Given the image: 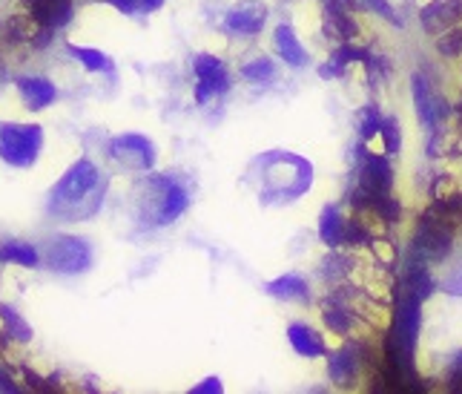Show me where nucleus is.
<instances>
[{
    "instance_id": "58836bf2",
    "label": "nucleus",
    "mask_w": 462,
    "mask_h": 394,
    "mask_svg": "<svg viewBox=\"0 0 462 394\" xmlns=\"http://www.w3.org/2000/svg\"><path fill=\"white\" fill-rule=\"evenodd\" d=\"M0 391H6V394H18L21 386L12 380V374H6L4 369H0Z\"/></svg>"
},
{
    "instance_id": "bb28decb",
    "label": "nucleus",
    "mask_w": 462,
    "mask_h": 394,
    "mask_svg": "<svg viewBox=\"0 0 462 394\" xmlns=\"http://www.w3.org/2000/svg\"><path fill=\"white\" fill-rule=\"evenodd\" d=\"M365 50H359V46H354V41H347V43H339L337 50H333L330 61L337 64L339 70H347L350 64H356V61H365Z\"/></svg>"
},
{
    "instance_id": "37998d69",
    "label": "nucleus",
    "mask_w": 462,
    "mask_h": 394,
    "mask_svg": "<svg viewBox=\"0 0 462 394\" xmlns=\"http://www.w3.org/2000/svg\"><path fill=\"white\" fill-rule=\"evenodd\" d=\"M0 43H6V21H0Z\"/></svg>"
},
{
    "instance_id": "473e14b6",
    "label": "nucleus",
    "mask_w": 462,
    "mask_h": 394,
    "mask_svg": "<svg viewBox=\"0 0 462 394\" xmlns=\"http://www.w3.org/2000/svg\"><path fill=\"white\" fill-rule=\"evenodd\" d=\"M454 193V179L448 176V173H439V176L434 179V187H431V199H445Z\"/></svg>"
},
{
    "instance_id": "6ab92c4d",
    "label": "nucleus",
    "mask_w": 462,
    "mask_h": 394,
    "mask_svg": "<svg viewBox=\"0 0 462 394\" xmlns=\"http://www.w3.org/2000/svg\"><path fill=\"white\" fill-rule=\"evenodd\" d=\"M264 291L273 296V299H284V303H310V288H308V279L299 277V274H282L276 279H270Z\"/></svg>"
},
{
    "instance_id": "e433bc0d",
    "label": "nucleus",
    "mask_w": 462,
    "mask_h": 394,
    "mask_svg": "<svg viewBox=\"0 0 462 394\" xmlns=\"http://www.w3.org/2000/svg\"><path fill=\"white\" fill-rule=\"evenodd\" d=\"M442 288H445V294H451V296H462V267H457L454 274L445 277Z\"/></svg>"
},
{
    "instance_id": "79ce46f5",
    "label": "nucleus",
    "mask_w": 462,
    "mask_h": 394,
    "mask_svg": "<svg viewBox=\"0 0 462 394\" xmlns=\"http://www.w3.org/2000/svg\"><path fill=\"white\" fill-rule=\"evenodd\" d=\"M339 4H342L345 9H350V12H354V9H359V6H362L359 0H339Z\"/></svg>"
},
{
    "instance_id": "4468645a",
    "label": "nucleus",
    "mask_w": 462,
    "mask_h": 394,
    "mask_svg": "<svg viewBox=\"0 0 462 394\" xmlns=\"http://www.w3.org/2000/svg\"><path fill=\"white\" fill-rule=\"evenodd\" d=\"M362 354H365V345H359V342H347V345H342L339 352H333L330 360H328V377H330V383L339 386V389H350V386H354L356 377H359Z\"/></svg>"
},
{
    "instance_id": "20e7f679",
    "label": "nucleus",
    "mask_w": 462,
    "mask_h": 394,
    "mask_svg": "<svg viewBox=\"0 0 462 394\" xmlns=\"http://www.w3.org/2000/svg\"><path fill=\"white\" fill-rule=\"evenodd\" d=\"M41 254H43V265L60 277H81L95 262V250L89 239L75 233H55L52 239L43 245Z\"/></svg>"
},
{
    "instance_id": "39448f33",
    "label": "nucleus",
    "mask_w": 462,
    "mask_h": 394,
    "mask_svg": "<svg viewBox=\"0 0 462 394\" xmlns=\"http://www.w3.org/2000/svg\"><path fill=\"white\" fill-rule=\"evenodd\" d=\"M284 155H288V153H273V155H267V159H264V184H267V193L284 196V202H293L301 193L310 191L313 164L299 155V162L293 164V170L284 173Z\"/></svg>"
},
{
    "instance_id": "c9c22d12",
    "label": "nucleus",
    "mask_w": 462,
    "mask_h": 394,
    "mask_svg": "<svg viewBox=\"0 0 462 394\" xmlns=\"http://www.w3.org/2000/svg\"><path fill=\"white\" fill-rule=\"evenodd\" d=\"M225 391V383H221V377H207L199 386L189 389V394H221Z\"/></svg>"
},
{
    "instance_id": "f257e3e1",
    "label": "nucleus",
    "mask_w": 462,
    "mask_h": 394,
    "mask_svg": "<svg viewBox=\"0 0 462 394\" xmlns=\"http://www.w3.org/2000/svg\"><path fill=\"white\" fill-rule=\"evenodd\" d=\"M106 187L109 179L98 164L89 159H78L52 184L50 196H46V213L63 225L87 222L104 208Z\"/></svg>"
},
{
    "instance_id": "1a4fd4ad",
    "label": "nucleus",
    "mask_w": 462,
    "mask_h": 394,
    "mask_svg": "<svg viewBox=\"0 0 462 394\" xmlns=\"http://www.w3.org/2000/svg\"><path fill=\"white\" fill-rule=\"evenodd\" d=\"M411 89H413V107H417V116L422 121V127L428 133L442 130V124L451 118V107L437 96L431 81L420 72L411 75Z\"/></svg>"
},
{
    "instance_id": "c756f323",
    "label": "nucleus",
    "mask_w": 462,
    "mask_h": 394,
    "mask_svg": "<svg viewBox=\"0 0 462 394\" xmlns=\"http://www.w3.org/2000/svg\"><path fill=\"white\" fill-rule=\"evenodd\" d=\"M359 4H362V9L379 14V18H385L388 23L402 26V18H396V12H393V6L388 4V0H359Z\"/></svg>"
},
{
    "instance_id": "4be33fe9",
    "label": "nucleus",
    "mask_w": 462,
    "mask_h": 394,
    "mask_svg": "<svg viewBox=\"0 0 462 394\" xmlns=\"http://www.w3.org/2000/svg\"><path fill=\"white\" fill-rule=\"evenodd\" d=\"M0 254H4V262L18 265V267H41L43 265V254L32 242L9 239L0 245Z\"/></svg>"
},
{
    "instance_id": "393cba45",
    "label": "nucleus",
    "mask_w": 462,
    "mask_h": 394,
    "mask_svg": "<svg viewBox=\"0 0 462 394\" xmlns=\"http://www.w3.org/2000/svg\"><path fill=\"white\" fill-rule=\"evenodd\" d=\"M382 121H385V118L379 116V109L374 104L365 107L359 113V136H362V141H371L374 136H379L382 133Z\"/></svg>"
},
{
    "instance_id": "423d86ee",
    "label": "nucleus",
    "mask_w": 462,
    "mask_h": 394,
    "mask_svg": "<svg viewBox=\"0 0 462 394\" xmlns=\"http://www.w3.org/2000/svg\"><path fill=\"white\" fill-rule=\"evenodd\" d=\"M451 248H454V225L434 208H428L420 216L417 230H413V250L428 262H442L451 254Z\"/></svg>"
},
{
    "instance_id": "412c9836",
    "label": "nucleus",
    "mask_w": 462,
    "mask_h": 394,
    "mask_svg": "<svg viewBox=\"0 0 462 394\" xmlns=\"http://www.w3.org/2000/svg\"><path fill=\"white\" fill-rule=\"evenodd\" d=\"M345 222L337 204H328L319 216V239H322L328 248H345Z\"/></svg>"
},
{
    "instance_id": "dca6fc26",
    "label": "nucleus",
    "mask_w": 462,
    "mask_h": 394,
    "mask_svg": "<svg viewBox=\"0 0 462 394\" xmlns=\"http://www.w3.org/2000/svg\"><path fill=\"white\" fill-rule=\"evenodd\" d=\"M322 21H325V33L337 43L356 41V35H359V26L354 18H350V9H345L339 0H325Z\"/></svg>"
},
{
    "instance_id": "f704fd0d",
    "label": "nucleus",
    "mask_w": 462,
    "mask_h": 394,
    "mask_svg": "<svg viewBox=\"0 0 462 394\" xmlns=\"http://www.w3.org/2000/svg\"><path fill=\"white\" fill-rule=\"evenodd\" d=\"M101 4L113 6L121 14H130V18H135V14H144V12H141V0H101Z\"/></svg>"
},
{
    "instance_id": "2f4dec72",
    "label": "nucleus",
    "mask_w": 462,
    "mask_h": 394,
    "mask_svg": "<svg viewBox=\"0 0 462 394\" xmlns=\"http://www.w3.org/2000/svg\"><path fill=\"white\" fill-rule=\"evenodd\" d=\"M347 265H350V262H347L345 257H337V254H333L330 259H325V271H322V274H325L328 279H333V282H337V279H342V277H345V274L350 271Z\"/></svg>"
},
{
    "instance_id": "f3484780",
    "label": "nucleus",
    "mask_w": 462,
    "mask_h": 394,
    "mask_svg": "<svg viewBox=\"0 0 462 394\" xmlns=\"http://www.w3.org/2000/svg\"><path fill=\"white\" fill-rule=\"evenodd\" d=\"M273 46H276L279 58H282L288 67H293V70L308 67V61H310V58H308V50L299 43V38H296V33H293V26H291V23H279V26L273 29Z\"/></svg>"
},
{
    "instance_id": "4c0bfd02",
    "label": "nucleus",
    "mask_w": 462,
    "mask_h": 394,
    "mask_svg": "<svg viewBox=\"0 0 462 394\" xmlns=\"http://www.w3.org/2000/svg\"><path fill=\"white\" fill-rule=\"evenodd\" d=\"M448 389L462 391V354L451 362V369H448Z\"/></svg>"
},
{
    "instance_id": "f03ea898",
    "label": "nucleus",
    "mask_w": 462,
    "mask_h": 394,
    "mask_svg": "<svg viewBox=\"0 0 462 394\" xmlns=\"http://www.w3.org/2000/svg\"><path fill=\"white\" fill-rule=\"evenodd\" d=\"M144 199H141V222L152 228H167L175 219H181L189 208V191L181 179L172 173H152L147 182L141 184Z\"/></svg>"
},
{
    "instance_id": "c03bdc74",
    "label": "nucleus",
    "mask_w": 462,
    "mask_h": 394,
    "mask_svg": "<svg viewBox=\"0 0 462 394\" xmlns=\"http://www.w3.org/2000/svg\"><path fill=\"white\" fill-rule=\"evenodd\" d=\"M0 262H4V254H0Z\"/></svg>"
},
{
    "instance_id": "a19ab883",
    "label": "nucleus",
    "mask_w": 462,
    "mask_h": 394,
    "mask_svg": "<svg viewBox=\"0 0 462 394\" xmlns=\"http://www.w3.org/2000/svg\"><path fill=\"white\" fill-rule=\"evenodd\" d=\"M164 6V0H141V12L150 14V12H158Z\"/></svg>"
},
{
    "instance_id": "aec40b11",
    "label": "nucleus",
    "mask_w": 462,
    "mask_h": 394,
    "mask_svg": "<svg viewBox=\"0 0 462 394\" xmlns=\"http://www.w3.org/2000/svg\"><path fill=\"white\" fill-rule=\"evenodd\" d=\"M0 337L6 342H32V325L21 317L18 308H12L6 303H0Z\"/></svg>"
},
{
    "instance_id": "0eeeda50",
    "label": "nucleus",
    "mask_w": 462,
    "mask_h": 394,
    "mask_svg": "<svg viewBox=\"0 0 462 394\" xmlns=\"http://www.w3.org/2000/svg\"><path fill=\"white\" fill-rule=\"evenodd\" d=\"M109 159L118 162L126 170L135 173H152L155 162H158V147L155 141L141 136V133H121L109 141Z\"/></svg>"
},
{
    "instance_id": "7ed1b4c3",
    "label": "nucleus",
    "mask_w": 462,
    "mask_h": 394,
    "mask_svg": "<svg viewBox=\"0 0 462 394\" xmlns=\"http://www.w3.org/2000/svg\"><path fill=\"white\" fill-rule=\"evenodd\" d=\"M46 145L43 127L35 121H0V162L14 170H32Z\"/></svg>"
},
{
    "instance_id": "7c9ffc66",
    "label": "nucleus",
    "mask_w": 462,
    "mask_h": 394,
    "mask_svg": "<svg viewBox=\"0 0 462 394\" xmlns=\"http://www.w3.org/2000/svg\"><path fill=\"white\" fill-rule=\"evenodd\" d=\"M23 380L32 391H43V394H50V391H58V377H41L35 374L32 369H23Z\"/></svg>"
},
{
    "instance_id": "5701e85b",
    "label": "nucleus",
    "mask_w": 462,
    "mask_h": 394,
    "mask_svg": "<svg viewBox=\"0 0 462 394\" xmlns=\"http://www.w3.org/2000/svg\"><path fill=\"white\" fill-rule=\"evenodd\" d=\"M67 50H69V55L78 61V64H81L84 70H89V72H109V75L116 72V61L109 58L106 52H101V50H92V46H78V43H69Z\"/></svg>"
},
{
    "instance_id": "c85d7f7f",
    "label": "nucleus",
    "mask_w": 462,
    "mask_h": 394,
    "mask_svg": "<svg viewBox=\"0 0 462 394\" xmlns=\"http://www.w3.org/2000/svg\"><path fill=\"white\" fill-rule=\"evenodd\" d=\"M437 52L442 58H459L462 55V29H448L437 38Z\"/></svg>"
},
{
    "instance_id": "a18cd8bd",
    "label": "nucleus",
    "mask_w": 462,
    "mask_h": 394,
    "mask_svg": "<svg viewBox=\"0 0 462 394\" xmlns=\"http://www.w3.org/2000/svg\"><path fill=\"white\" fill-rule=\"evenodd\" d=\"M322 4H325V0H322Z\"/></svg>"
},
{
    "instance_id": "ddd939ff",
    "label": "nucleus",
    "mask_w": 462,
    "mask_h": 394,
    "mask_svg": "<svg viewBox=\"0 0 462 394\" xmlns=\"http://www.w3.org/2000/svg\"><path fill=\"white\" fill-rule=\"evenodd\" d=\"M21 6L35 18L38 26L55 29V33L75 21V0H21Z\"/></svg>"
},
{
    "instance_id": "72a5a7b5",
    "label": "nucleus",
    "mask_w": 462,
    "mask_h": 394,
    "mask_svg": "<svg viewBox=\"0 0 462 394\" xmlns=\"http://www.w3.org/2000/svg\"><path fill=\"white\" fill-rule=\"evenodd\" d=\"M55 29H46V26H38L35 29V35H32V41H29V46L32 50H46V46H52L55 43Z\"/></svg>"
},
{
    "instance_id": "9d476101",
    "label": "nucleus",
    "mask_w": 462,
    "mask_h": 394,
    "mask_svg": "<svg viewBox=\"0 0 462 394\" xmlns=\"http://www.w3.org/2000/svg\"><path fill=\"white\" fill-rule=\"evenodd\" d=\"M356 184L362 191H368L371 196H382V193H391L393 191V167L385 155H376L365 150V141L356 150Z\"/></svg>"
},
{
    "instance_id": "cd10ccee",
    "label": "nucleus",
    "mask_w": 462,
    "mask_h": 394,
    "mask_svg": "<svg viewBox=\"0 0 462 394\" xmlns=\"http://www.w3.org/2000/svg\"><path fill=\"white\" fill-rule=\"evenodd\" d=\"M379 138H382V145H385V153H388V155H396V153H400V147H402L400 121L388 116L385 121H382V133H379Z\"/></svg>"
},
{
    "instance_id": "a878e982",
    "label": "nucleus",
    "mask_w": 462,
    "mask_h": 394,
    "mask_svg": "<svg viewBox=\"0 0 462 394\" xmlns=\"http://www.w3.org/2000/svg\"><path fill=\"white\" fill-rule=\"evenodd\" d=\"M431 208L437 211V213H442L448 222L457 228V225H462V193H451V196H445V199H437Z\"/></svg>"
},
{
    "instance_id": "f8f14e48",
    "label": "nucleus",
    "mask_w": 462,
    "mask_h": 394,
    "mask_svg": "<svg viewBox=\"0 0 462 394\" xmlns=\"http://www.w3.org/2000/svg\"><path fill=\"white\" fill-rule=\"evenodd\" d=\"M14 89H18L29 113H43L58 101V87L46 75H18L14 78Z\"/></svg>"
},
{
    "instance_id": "9b49d317",
    "label": "nucleus",
    "mask_w": 462,
    "mask_h": 394,
    "mask_svg": "<svg viewBox=\"0 0 462 394\" xmlns=\"http://www.w3.org/2000/svg\"><path fill=\"white\" fill-rule=\"evenodd\" d=\"M267 23V6L259 4V0H242L236 4L227 14H225V29L233 38H256Z\"/></svg>"
},
{
    "instance_id": "6e6552de",
    "label": "nucleus",
    "mask_w": 462,
    "mask_h": 394,
    "mask_svg": "<svg viewBox=\"0 0 462 394\" xmlns=\"http://www.w3.org/2000/svg\"><path fill=\"white\" fill-rule=\"evenodd\" d=\"M193 72H196V104L201 107L216 96H225L230 89V72L218 55H210V52L196 55Z\"/></svg>"
},
{
    "instance_id": "2eb2a0df",
    "label": "nucleus",
    "mask_w": 462,
    "mask_h": 394,
    "mask_svg": "<svg viewBox=\"0 0 462 394\" xmlns=\"http://www.w3.org/2000/svg\"><path fill=\"white\" fill-rule=\"evenodd\" d=\"M459 21H462V0H431L420 12V23L431 35L448 33Z\"/></svg>"
},
{
    "instance_id": "b1692460",
    "label": "nucleus",
    "mask_w": 462,
    "mask_h": 394,
    "mask_svg": "<svg viewBox=\"0 0 462 394\" xmlns=\"http://www.w3.org/2000/svg\"><path fill=\"white\" fill-rule=\"evenodd\" d=\"M238 75L247 78V81H253V84H264V81H273V78H276V64L262 55V58L247 61V64L238 70Z\"/></svg>"
},
{
    "instance_id": "a211bd4d",
    "label": "nucleus",
    "mask_w": 462,
    "mask_h": 394,
    "mask_svg": "<svg viewBox=\"0 0 462 394\" xmlns=\"http://www.w3.org/2000/svg\"><path fill=\"white\" fill-rule=\"evenodd\" d=\"M288 340L293 345V352L299 357H328V345H325V337L319 334L316 328H310L308 323H291L288 325Z\"/></svg>"
},
{
    "instance_id": "ea45409f",
    "label": "nucleus",
    "mask_w": 462,
    "mask_h": 394,
    "mask_svg": "<svg viewBox=\"0 0 462 394\" xmlns=\"http://www.w3.org/2000/svg\"><path fill=\"white\" fill-rule=\"evenodd\" d=\"M342 75H345V70H339L333 61H328V64L319 67V78H325V81H328V78H342Z\"/></svg>"
}]
</instances>
